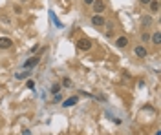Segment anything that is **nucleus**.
I'll use <instances>...</instances> for the list:
<instances>
[{"mask_svg": "<svg viewBox=\"0 0 161 135\" xmlns=\"http://www.w3.org/2000/svg\"><path fill=\"white\" fill-rule=\"evenodd\" d=\"M92 24H94V26H104V17L95 13V15L92 17Z\"/></svg>", "mask_w": 161, "mask_h": 135, "instance_id": "nucleus-5", "label": "nucleus"}, {"mask_svg": "<svg viewBox=\"0 0 161 135\" xmlns=\"http://www.w3.org/2000/svg\"><path fill=\"white\" fill-rule=\"evenodd\" d=\"M94 11L97 13V15H101V13L104 11V2L103 0H94Z\"/></svg>", "mask_w": 161, "mask_h": 135, "instance_id": "nucleus-3", "label": "nucleus"}, {"mask_svg": "<svg viewBox=\"0 0 161 135\" xmlns=\"http://www.w3.org/2000/svg\"><path fill=\"white\" fill-rule=\"evenodd\" d=\"M84 4H94V0H84Z\"/></svg>", "mask_w": 161, "mask_h": 135, "instance_id": "nucleus-18", "label": "nucleus"}, {"mask_svg": "<svg viewBox=\"0 0 161 135\" xmlns=\"http://www.w3.org/2000/svg\"><path fill=\"white\" fill-rule=\"evenodd\" d=\"M62 86L70 88V86H72V80H70V79H64V80H62Z\"/></svg>", "mask_w": 161, "mask_h": 135, "instance_id": "nucleus-16", "label": "nucleus"}, {"mask_svg": "<svg viewBox=\"0 0 161 135\" xmlns=\"http://www.w3.org/2000/svg\"><path fill=\"white\" fill-rule=\"evenodd\" d=\"M77 102H79V97H70L66 102H62V106H64V108H72V106H75Z\"/></svg>", "mask_w": 161, "mask_h": 135, "instance_id": "nucleus-8", "label": "nucleus"}, {"mask_svg": "<svg viewBox=\"0 0 161 135\" xmlns=\"http://www.w3.org/2000/svg\"><path fill=\"white\" fill-rule=\"evenodd\" d=\"M53 100H55V102H60V95H59V93H55V99Z\"/></svg>", "mask_w": 161, "mask_h": 135, "instance_id": "nucleus-17", "label": "nucleus"}, {"mask_svg": "<svg viewBox=\"0 0 161 135\" xmlns=\"http://www.w3.org/2000/svg\"><path fill=\"white\" fill-rule=\"evenodd\" d=\"M92 40L90 38H79L77 40V49H81V51H88L90 48H92Z\"/></svg>", "mask_w": 161, "mask_h": 135, "instance_id": "nucleus-1", "label": "nucleus"}, {"mask_svg": "<svg viewBox=\"0 0 161 135\" xmlns=\"http://www.w3.org/2000/svg\"><path fill=\"white\" fill-rule=\"evenodd\" d=\"M150 38H152V42L156 44V46H159V44H161V33H159V31H157V33H154Z\"/></svg>", "mask_w": 161, "mask_h": 135, "instance_id": "nucleus-9", "label": "nucleus"}, {"mask_svg": "<svg viewBox=\"0 0 161 135\" xmlns=\"http://www.w3.org/2000/svg\"><path fill=\"white\" fill-rule=\"evenodd\" d=\"M39 62H40V58H39V57H31L30 60H26V62H24V68H26V70H30V68H35Z\"/></svg>", "mask_w": 161, "mask_h": 135, "instance_id": "nucleus-4", "label": "nucleus"}, {"mask_svg": "<svg viewBox=\"0 0 161 135\" xmlns=\"http://www.w3.org/2000/svg\"><path fill=\"white\" fill-rule=\"evenodd\" d=\"M134 53H136V55H137L139 58H145L146 55H148V53H146V49L143 48V46H136V48H134Z\"/></svg>", "mask_w": 161, "mask_h": 135, "instance_id": "nucleus-6", "label": "nucleus"}, {"mask_svg": "<svg viewBox=\"0 0 161 135\" xmlns=\"http://www.w3.org/2000/svg\"><path fill=\"white\" fill-rule=\"evenodd\" d=\"M30 75H31L30 71H22V73H17L15 77H17V80H22V79H27V77H30Z\"/></svg>", "mask_w": 161, "mask_h": 135, "instance_id": "nucleus-11", "label": "nucleus"}, {"mask_svg": "<svg viewBox=\"0 0 161 135\" xmlns=\"http://www.w3.org/2000/svg\"><path fill=\"white\" fill-rule=\"evenodd\" d=\"M115 46H117V48H127V46H128V38L127 37H119V38H115Z\"/></svg>", "mask_w": 161, "mask_h": 135, "instance_id": "nucleus-7", "label": "nucleus"}, {"mask_svg": "<svg viewBox=\"0 0 161 135\" xmlns=\"http://www.w3.org/2000/svg\"><path fill=\"white\" fill-rule=\"evenodd\" d=\"M13 46V40L8 37H0V49H9Z\"/></svg>", "mask_w": 161, "mask_h": 135, "instance_id": "nucleus-2", "label": "nucleus"}, {"mask_svg": "<svg viewBox=\"0 0 161 135\" xmlns=\"http://www.w3.org/2000/svg\"><path fill=\"white\" fill-rule=\"evenodd\" d=\"M141 40H143V42H148V40H150V35H148V33H143V35H141Z\"/></svg>", "mask_w": 161, "mask_h": 135, "instance_id": "nucleus-14", "label": "nucleus"}, {"mask_svg": "<svg viewBox=\"0 0 161 135\" xmlns=\"http://www.w3.org/2000/svg\"><path fill=\"white\" fill-rule=\"evenodd\" d=\"M59 91H60V84H53L51 86V93L55 95V93H59Z\"/></svg>", "mask_w": 161, "mask_h": 135, "instance_id": "nucleus-13", "label": "nucleus"}, {"mask_svg": "<svg viewBox=\"0 0 161 135\" xmlns=\"http://www.w3.org/2000/svg\"><path fill=\"white\" fill-rule=\"evenodd\" d=\"M150 9H152V13H157V9H159V2L157 0H150Z\"/></svg>", "mask_w": 161, "mask_h": 135, "instance_id": "nucleus-10", "label": "nucleus"}, {"mask_svg": "<svg viewBox=\"0 0 161 135\" xmlns=\"http://www.w3.org/2000/svg\"><path fill=\"white\" fill-rule=\"evenodd\" d=\"M150 22H152V18H150V17H143V20H141V24H143V26H150Z\"/></svg>", "mask_w": 161, "mask_h": 135, "instance_id": "nucleus-12", "label": "nucleus"}, {"mask_svg": "<svg viewBox=\"0 0 161 135\" xmlns=\"http://www.w3.org/2000/svg\"><path fill=\"white\" fill-rule=\"evenodd\" d=\"M26 88H30V90H33V88H35V80H27V82H26Z\"/></svg>", "mask_w": 161, "mask_h": 135, "instance_id": "nucleus-15", "label": "nucleus"}, {"mask_svg": "<svg viewBox=\"0 0 161 135\" xmlns=\"http://www.w3.org/2000/svg\"><path fill=\"white\" fill-rule=\"evenodd\" d=\"M150 2V0H141V4H148Z\"/></svg>", "mask_w": 161, "mask_h": 135, "instance_id": "nucleus-19", "label": "nucleus"}]
</instances>
